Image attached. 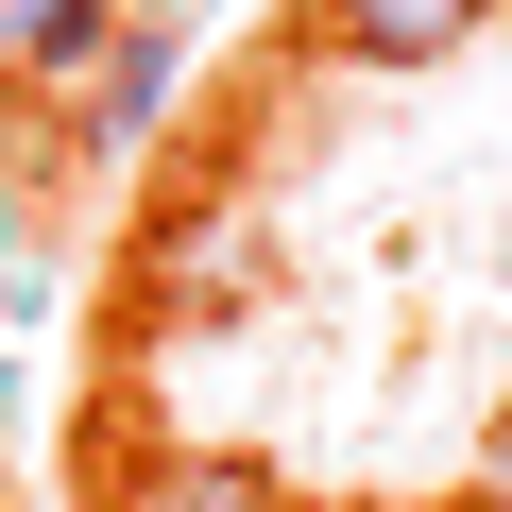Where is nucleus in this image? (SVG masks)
<instances>
[{"mask_svg": "<svg viewBox=\"0 0 512 512\" xmlns=\"http://www.w3.org/2000/svg\"><path fill=\"white\" fill-rule=\"evenodd\" d=\"M495 35V0H308V52L325 69H444Z\"/></svg>", "mask_w": 512, "mask_h": 512, "instance_id": "1", "label": "nucleus"}, {"mask_svg": "<svg viewBox=\"0 0 512 512\" xmlns=\"http://www.w3.org/2000/svg\"><path fill=\"white\" fill-rule=\"evenodd\" d=\"M137 0H0V86H86Z\"/></svg>", "mask_w": 512, "mask_h": 512, "instance_id": "4", "label": "nucleus"}, {"mask_svg": "<svg viewBox=\"0 0 512 512\" xmlns=\"http://www.w3.org/2000/svg\"><path fill=\"white\" fill-rule=\"evenodd\" d=\"M171 86H188V35H171V18H120L103 69H86V103H69V137H86V154H137V137L171 120Z\"/></svg>", "mask_w": 512, "mask_h": 512, "instance_id": "2", "label": "nucleus"}, {"mask_svg": "<svg viewBox=\"0 0 512 512\" xmlns=\"http://www.w3.org/2000/svg\"><path fill=\"white\" fill-rule=\"evenodd\" d=\"M120 512H308V495H291L274 461H239V444H154Z\"/></svg>", "mask_w": 512, "mask_h": 512, "instance_id": "3", "label": "nucleus"}]
</instances>
